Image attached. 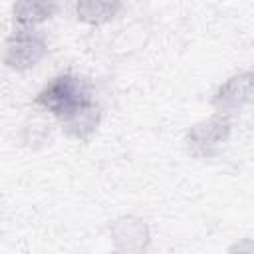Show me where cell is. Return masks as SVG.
Instances as JSON below:
<instances>
[{
	"mask_svg": "<svg viewBox=\"0 0 254 254\" xmlns=\"http://www.w3.org/2000/svg\"><path fill=\"white\" fill-rule=\"evenodd\" d=\"M36 103L64 121L83 105L91 103V99L83 79L75 75H58L36 95Z\"/></svg>",
	"mask_w": 254,
	"mask_h": 254,
	"instance_id": "1",
	"label": "cell"
},
{
	"mask_svg": "<svg viewBox=\"0 0 254 254\" xmlns=\"http://www.w3.org/2000/svg\"><path fill=\"white\" fill-rule=\"evenodd\" d=\"M46 52H48V46L42 36L28 30H20L6 40L2 60L8 67L24 71L34 67L46 56Z\"/></svg>",
	"mask_w": 254,
	"mask_h": 254,
	"instance_id": "2",
	"label": "cell"
},
{
	"mask_svg": "<svg viewBox=\"0 0 254 254\" xmlns=\"http://www.w3.org/2000/svg\"><path fill=\"white\" fill-rule=\"evenodd\" d=\"M230 135V121L226 115H214L206 121L192 125L187 133V147L196 157L212 155Z\"/></svg>",
	"mask_w": 254,
	"mask_h": 254,
	"instance_id": "3",
	"label": "cell"
},
{
	"mask_svg": "<svg viewBox=\"0 0 254 254\" xmlns=\"http://www.w3.org/2000/svg\"><path fill=\"white\" fill-rule=\"evenodd\" d=\"M252 99V73L244 71L238 75H232L230 79H226L216 95L212 97V105L222 113H230V111H238L242 109L246 103H250Z\"/></svg>",
	"mask_w": 254,
	"mask_h": 254,
	"instance_id": "4",
	"label": "cell"
},
{
	"mask_svg": "<svg viewBox=\"0 0 254 254\" xmlns=\"http://www.w3.org/2000/svg\"><path fill=\"white\" fill-rule=\"evenodd\" d=\"M111 234L115 238V244L119 250L127 252H139L145 248L149 232L143 220L139 218H121L115 220L111 226Z\"/></svg>",
	"mask_w": 254,
	"mask_h": 254,
	"instance_id": "5",
	"label": "cell"
},
{
	"mask_svg": "<svg viewBox=\"0 0 254 254\" xmlns=\"http://www.w3.org/2000/svg\"><path fill=\"white\" fill-rule=\"evenodd\" d=\"M58 10V0H16L14 20L22 26H36L50 20Z\"/></svg>",
	"mask_w": 254,
	"mask_h": 254,
	"instance_id": "6",
	"label": "cell"
},
{
	"mask_svg": "<svg viewBox=\"0 0 254 254\" xmlns=\"http://www.w3.org/2000/svg\"><path fill=\"white\" fill-rule=\"evenodd\" d=\"M121 10V0H77L75 14L81 22L99 26L113 20Z\"/></svg>",
	"mask_w": 254,
	"mask_h": 254,
	"instance_id": "7",
	"label": "cell"
},
{
	"mask_svg": "<svg viewBox=\"0 0 254 254\" xmlns=\"http://www.w3.org/2000/svg\"><path fill=\"white\" fill-rule=\"evenodd\" d=\"M97 123H99V109H97V105L87 103L81 109H77L73 115H69L67 119H64V131L69 137L87 139L95 131Z\"/></svg>",
	"mask_w": 254,
	"mask_h": 254,
	"instance_id": "8",
	"label": "cell"
}]
</instances>
